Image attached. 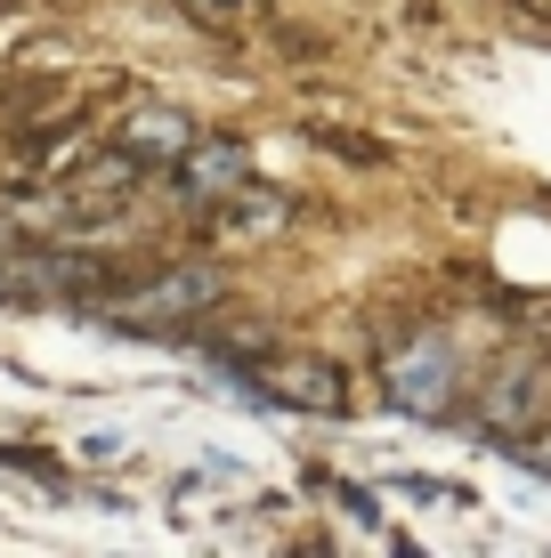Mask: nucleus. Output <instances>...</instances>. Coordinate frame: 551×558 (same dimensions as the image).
<instances>
[{
	"label": "nucleus",
	"mask_w": 551,
	"mask_h": 558,
	"mask_svg": "<svg viewBox=\"0 0 551 558\" xmlns=\"http://www.w3.org/2000/svg\"><path fill=\"white\" fill-rule=\"evenodd\" d=\"M268 380H276L284 405H316V413H340V405H349V380H340L333 364H276Z\"/></svg>",
	"instance_id": "obj_6"
},
{
	"label": "nucleus",
	"mask_w": 551,
	"mask_h": 558,
	"mask_svg": "<svg viewBox=\"0 0 551 558\" xmlns=\"http://www.w3.org/2000/svg\"><path fill=\"white\" fill-rule=\"evenodd\" d=\"M543 413H551V373L543 364H511L495 380V397H487V429L495 437H527Z\"/></svg>",
	"instance_id": "obj_3"
},
{
	"label": "nucleus",
	"mask_w": 551,
	"mask_h": 558,
	"mask_svg": "<svg viewBox=\"0 0 551 558\" xmlns=\"http://www.w3.org/2000/svg\"><path fill=\"white\" fill-rule=\"evenodd\" d=\"M195 146V130H187V113H163V106H139L122 122V154L130 162H179V154Z\"/></svg>",
	"instance_id": "obj_4"
},
{
	"label": "nucleus",
	"mask_w": 551,
	"mask_h": 558,
	"mask_svg": "<svg viewBox=\"0 0 551 558\" xmlns=\"http://www.w3.org/2000/svg\"><path fill=\"white\" fill-rule=\"evenodd\" d=\"M203 9H243V0H203Z\"/></svg>",
	"instance_id": "obj_7"
},
{
	"label": "nucleus",
	"mask_w": 551,
	"mask_h": 558,
	"mask_svg": "<svg viewBox=\"0 0 551 558\" xmlns=\"http://www.w3.org/2000/svg\"><path fill=\"white\" fill-rule=\"evenodd\" d=\"M212 300H219L212 267H170V276L139 283V292H113L106 316L113 324H179V316H195V307H212Z\"/></svg>",
	"instance_id": "obj_1"
},
{
	"label": "nucleus",
	"mask_w": 551,
	"mask_h": 558,
	"mask_svg": "<svg viewBox=\"0 0 551 558\" xmlns=\"http://www.w3.org/2000/svg\"><path fill=\"white\" fill-rule=\"evenodd\" d=\"M179 186H187L195 203L243 195V146H187V154H179Z\"/></svg>",
	"instance_id": "obj_5"
},
{
	"label": "nucleus",
	"mask_w": 551,
	"mask_h": 558,
	"mask_svg": "<svg viewBox=\"0 0 551 558\" xmlns=\"http://www.w3.org/2000/svg\"><path fill=\"white\" fill-rule=\"evenodd\" d=\"M390 397L406 413H446V397H454V349L439 332H414L406 349H390Z\"/></svg>",
	"instance_id": "obj_2"
}]
</instances>
